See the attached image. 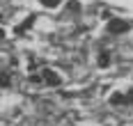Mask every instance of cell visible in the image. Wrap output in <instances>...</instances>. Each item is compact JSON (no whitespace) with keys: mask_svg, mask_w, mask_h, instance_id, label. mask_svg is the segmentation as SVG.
<instances>
[{"mask_svg":"<svg viewBox=\"0 0 133 126\" xmlns=\"http://www.w3.org/2000/svg\"><path fill=\"white\" fill-rule=\"evenodd\" d=\"M126 28H129V25H126L124 21H110V23H108V32H110V34H117V32H124Z\"/></svg>","mask_w":133,"mask_h":126,"instance_id":"1","label":"cell"},{"mask_svg":"<svg viewBox=\"0 0 133 126\" xmlns=\"http://www.w3.org/2000/svg\"><path fill=\"white\" fill-rule=\"evenodd\" d=\"M41 76H44V80L48 85H60V76L55 73V71H51V69H44L41 71Z\"/></svg>","mask_w":133,"mask_h":126,"instance_id":"2","label":"cell"},{"mask_svg":"<svg viewBox=\"0 0 133 126\" xmlns=\"http://www.w3.org/2000/svg\"><path fill=\"white\" fill-rule=\"evenodd\" d=\"M108 62H110V55H108V53H103V55H101V60H99V64H101V67H106Z\"/></svg>","mask_w":133,"mask_h":126,"instance_id":"3","label":"cell"},{"mask_svg":"<svg viewBox=\"0 0 133 126\" xmlns=\"http://www.w3.org/2000/svg\"><path fill=\"white\" fill-rule=\"evenodd\" d=\"M44 5H51V7H55V5H60V0H41Z\"/></svg>","mask_w":133,"mask_h":126,"instance_id":"4","label":"cell"}]
</instances>
